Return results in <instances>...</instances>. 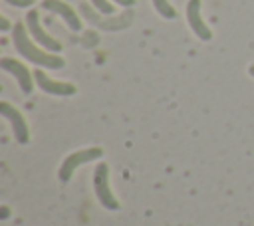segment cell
<instances>
[{"mask_svg":"<svg viewBox=\"0 0 254 226\" xmlns=\"http://www.w3.org/2000/svg\"><path fill=\"white\" fill-rule=\"evenodd\" d=\"M153 6H155V10H157L163 18H167V20L177 18V10L173 8V4H169V0H153Z\"/></svg>","mask_w":254,"mask_h":226,"instance_id":"cell-10","label":"cell"},{"mask_svg":"<svg viewBox=\"0 0 254 226\" xmlns=\"http://www.w3.org/2000/svg\"><path fill=\"white\" fill-rule=\"evenodd\" d=\"M248 73H250V75H252V77H254V63H252V65H250V67H248Z\"/></svg>","mask_w":254,"mask_h":226,"instance_id":"cell-15","label":"cell"},{"mask_svg":"<svg viewBox=\"0 0 254 226\" xmlns=\"http://www.w3.org/2000/svg\"><path fill=\"white\" fill-rule=\"evenodd\" d=\"M0 30H2V32L10 30V22H8V18H4V16L0 18Z\"/></svg>","mask_w":254,"mask_h":226,"instance_id":"cell-13","label":"cell"},{"mask_svg":"<svg viewBox=\"0 0 254 226\" xmlns=\"http://www.w3.org/2000/svg\"><path fill=\"white\" fill-rule=\"evenodd\" d=\"M4 2L10 6H16V8H28L34 4V0H4Z\"/></svg>","mask_w":254,"mask_h":226,"instance_id":"cell-12","label":"cell"},{"mask_svg":"<svg viewBox=\"0 0 254 226\" xmlns=\"http://www.w3.org/2000/svg\"><path fill=\"white\" fill-rule=\"evenodd\" d=\"M26 28H28L32 40L38 42L44 50H48V52H62V44H60L56 38H52V36L42 28L38 10H30V12L26 14Z\"/></svg>","mask_w":254,"mask_h":226,"instance_id":"cell-4","label":"cell"},{"mask_svg":"<svg viewBox=\"0 0 254 226\" xmlns=\"http://www.w3.org/2000/svg\"><path fill=\"white\" fill-rule=\"evenodd\" d=\"M187 22L190 26V30L204 42H208L212 38L210 28L206 26V22L200 16V0H189L187 2Z\"/></svg>","mask_w":254,"mask_h":226,"instance_id":"cell-9","label":"cell"},{"mask_svg":"<svg viewBox=\"0 0 254 226\" xmlns=\"http://www.w3.org/2000/svg\"><path fill=\"white\" fill-rule=\"evenodd\" d=\"M42 8H44V10H50V12H54V14H58L60 18H64V22H65L73 32H79V30H81V20H79L77 12H75L69 4H65L64 0H44V2H42Z\"/></svg>","mask_w":254,"mask_h":226,"instance_id":"cell-8","label":"cell"},{"mask_svg":"<svg viewBox=\"0 0 254 226\" xmlns=\"http://www.w3.org/2000/svg\"><path fill=\"white\" fill-rule=\"evenodd\" d=\"M12 42H14L16 52H18L22 57L30 59L32 63H36V65H40V67L60 69V67L65 65L64 57H60V56H56V54H50L48 50L38 48V46L34 44V40L30 38L28 28H26L24 24H20V22H18V24L14 26V30H12Z\"/></svg>","mask_w":254,"mask_h":226,"instance_id":"cell-1","label":"cell"},{"mask_svg":"<svg viewBox=\"0 0 254 226\" xmlns=\"http://www.w3.org/2000/svg\"><path fill=\"white\" fill-rule=\"evenodd\" d=\"M91 4H93L95 10H99L101 14H113V12H115V8H113V4H111L109 0H91Z\"/></svg>","mask_w":254,"mask_h":226,"instance_id":"cell-11","label":"cell"},{"mask_svg":"<svg viewBox=\"0 0 254 226\" xmlns=\"http://www.w3.org/2000/svg\"><path fill=\"white\" fill-rule=\"evenodd\" d=\"M115 4H121V6H133L135 4V0H113Z\"/></svg>","mask_w":254,"mask_h":226,"instance_id":"cell-14","label":"cell"},{"mask_svg":"<svg viewBox=\"0 0 254 226\" xmlns=\"http://www.w3.org/2000/svg\"><path fill=\"white\" fill-rule=\"evenodd\" d=\"M93 190L97 200L107 208V210H119V202L115 198V194L111 192L109 186V165L107 163H99L93 170Z\"/></svg>","mask_w":254,"mask_h":226,"instance_id":"cell-3","label":"cell"},{"mask_svg":"<svg viewBox=\"0 0 254 226\" xmlns=\"http://www.w3.org/2000/svg\"><path fill=\"white\" fill-rule=\"evenodd\" d=\"M101 155H103V149H101V147H87V149H79V151L67 155V157L64 159V163H62L60 170H58V178H60L64 184L69 182L73 170H75L79 165L93 163V161L101 159Z\"/></svg>","mask_w":254,"mask_h":226,"instance_id":"cell-2","label":"cell"},{"mask_svg":"<svg viewBox=\"0 0 254 226\" xmlns=\"http://www.w3.org/2000/svg\"><path fill=\"white\" fill-rule=\"evenodd\" d=\"M0 113L10 121L12 133H14L16 141H18L20 145H26V143L30 141V129H28V123H26L24 115H22L16 107H12L10 103H6V101L0 103Z\"/></svg>","mask_w":254,"mask_h":226,"instance_id":"cell-5","label":"cell"},{"mask_svg":"<svg viewBox=\"0 0 254 226\" xmlns=\"http://www.w3.org/2000/svg\"><path fill=\"white\" fill-rule=\"evenodd\" d=\"M0 67L16 77V81L20 83V89H22L24 93H32V89H34L32 71H30L22 61H18V59H14V57H2V59H0Z\"/></svg>","mask_w":254,"mask_h":226,"instance_id":"cell-6","label":"cell"},{"mask_svg":"<svg viewBox=\"0 0 254 226\" xmlns=\"http://www.w3.org/2000/svg\"><path fill=\"white\" fill-rule=\"evenodd\" d=\"M34 81H36V85H38L42 91H46V93H50V95H73V93L77 91L73 83L56 81V79L48 77L46 71H42V69H36V71H34Z\"/></svg>","mask_w":254,"mask_h":226,"instance_id":"cell-7","label":"cell"}]
</instances>
